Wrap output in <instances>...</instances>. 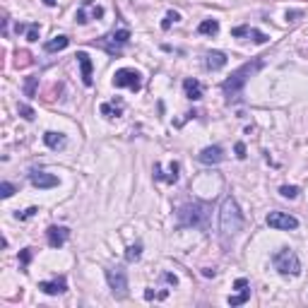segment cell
Returning <instances> with one entry per match:
<instances>
[{
  "label": "cell",
  "instance_id": "1",
  "mask_svg": "<svg viewBox=\"0 0 308 308\" xmlns=\"http://www.w3.org/2000/svg\"><path fill=\"white\" fill-rule=\"evenodd\" d=\"M260 68H262V58H255V60L243 63L238 70H234V72H231V77L222 82V92H224L226 99H229V101H236V99L241 96V92H243L246 82L251 80Z\"/></svg>",
  "mask_w": 308,
  "mask_h": 308
},
{
  "label": "cell",
  "instance_id": "2",
  "mask_svg": "<svg viewBox=\"0 0 308 308\" xmlns=\"http://www.w3.org/2000/svg\"><path fill=\"white\" fill-rule=\"evenodd\" d=\"M178 226H193V229H207L210 222V207L205 202H186L178 207Z\"/></svg>",
  "mask_w": 308,
  "mask_h": 308
},
{
  "label": "cell",
  "instance_id": "3",
  "mask_svg": "<svg viewBox=\"0 0 308 308\" xmlns=\"http://www.w3.org/2000/svg\"><path fill=\"white\" fill-rule=\"evenodd\" d=\"M219 229L224 236H236L243 229V214L236 205L234 197H224L222 210H219Z\"/></svg>",
  "mask_w": 308,
  "mask_h": 308
},
{
  "label": "cell",
  "instance_id": "4",
  "mask_svg": "<svg viewBox=\"0 0 308 308\" xmlns=\"http://www.w3.org/2000/svg\"><path fill=\"white\" fill-rule=\"evenodd\" d=\"M130 41V29H116L111 34H106V36H101V39H96L94 41V46H99V48H104L109 56H120V51H123V46Z\"/></svg>",
  "mask_w": 308,
  "mask_h": 308
},
{
  "label": "cell",
  "instance_id": "5",
  "mask_svg": "<svg viewBox=\"0 0 308 308\" xmlns=\"http://www.w3.org/2000/svg\"><path fill=\"white\" fill-rule=\"evenodd\" d=\"M272 265H275V270L280 272V275H291V277H296L299 272H301V260H299V255L291 251V248H282L272 255Z\"/></svg>",
  "mask_w": 308,
  "mask_h": 308
},
{
  "label": "cell",
  "instance_id": "6",
  "mask_svg": "<svg viewBox=\"0 0 308 308\" xmlns=\"http://www.w3.org/2000/svg\"><path fill=\"white\" fill-rule=\"evenodd\" d=\"M106 282H109L113 296H116L118 301H123V299L128 296V275H125V270H123L120 265H113V267L106 270Z\"/></svg>",
  "mask_w": 308,
  "mask_h": 308
},
{
  "label": "cell",
  "instance_id": "7",
  "mask_svg": "<svg viewBox=\"0 0 308 308\" xmlns=\"http://www.w3.org/2000/svg\"><path fill=\"white\" fill-rule=\"evenodd\" d=\"M113 87H128V89H133V92H140L142 75L138 70H133V68H120V70H116V75H113Z\"/></svg>",
  "mask_w": 308,
  "mask_h": 308
},
{
  "label": "cell",
  "instance_id": "8",
  "mask_svg": "<svg viewBox=\"0 0 308 308\" xmlns=\"http://www.w3.org/2000/svg\"><path fill=\"white\" fill-rule=\"evenodd\" d=\"M101 17H104V7L96 5L94 0H82V5H80L77 12H75L77 24H87L89 20H101Z\"/></svg>",
  "mask_w": 308,
  "mask_h": 308
},
{
  "label": "cell",
  "instance_id": "9",
  "mask_svg": "<svg viewBox=\"0 0 308 308\" xmlns=\"http://www.w3.org/2000/svg\"><path fill=\"white\" fill-rule=\"evenodd\" d=\"M267 226H272L277 231H294V229H299V219L286 214V212H270L267 214Z\"/></svg>",
  "mask_w": 308,
  "mask_h": 308
},
{
  "label": "cell",
  "instance_id": "10",
  "mask_svg": "<svg viewBox=\"0 0 308 308\" xmlns=\"http://www.w3.org/2000/svg\"><path fill=\"white\" fill-rule=\"evenodd\" d=\"M29 181H31V186L34 188H39V190H48V188H56L58 186V176L53 173H48V171H29Z\"/></svg>",
  "mask_w": 308,
  "mask_h": 308
},
{
  "label": "cell",
  "instance_id": "11",
  "mask_svg": "<svg viewBox=\"0 0 308 308\" xmlns=\"http://www.w3.org/2000/svg\"><path fill=\"white\" fill-rule=\"evenodd\" d=\"M222 159H224V149H222L219 144L205 147V149L197 154V162H200V164H207V166H210V164H219Z\"/></svg>",
  "mask_w": 308,
  "mask_h": 308
},
{
  "label": "cell",
  "instance_id": "12",
  "mask_svg": "<svg viewBox=\"0 0 308 308\" xmlns=\"http://www.w3.org/2000/svg\"><path fill=\"white\" fill-rule=\"evenodd\" d=\"M39 289L48 296H58V294H65L68 291V280L65 277H56L51 282H39Z\"/></svg>",
  "mask_w": 308,
  "mask_h": 308
},
{
  "label": "cell",
  "instance_id": "13",
  "mask_svg": "<svg viewBox=\"0 0 308 308\" xmlns=\"http://www.w3.org/2000/svg\"><path fill=\"white\" fill-rule=\"evenodd\" d=\"M68 236H70V231L65 226H48V231H46V238H48L51 248H60L68 241Z\"/></svg>",
  "mask_w": 308,
  "mask_h": 308
},
{
  "label": "cell",
  "instance_id": "14",
  "mask_svg": "<svg viewBox=\"0 0 308 308\" xmlns=\"http://www.w3.org/2000/svg\"><path fill=\"white\" fill-rule=\"evenodd\" d=\"M226 53L222 51H210V53H205V68L207 70H212V72H217V70H222L226 65Z\"/></svg>",
  "mask_w": 308,
  "mask_h": 308
},
{
  "label": "cell",
  "instance_id": "15",
  "mask_svg": "<svg viewBox=\"0 0 308 308\" xmlns=\"http://www.w3.org/2000/svg\"><path fill=\"white\" fill-rule=\"evenodd\" d=\"M77 63H80V70H82V82L84 87H92V60H89V56H87V51H77Z\"/></svg>",
  "mask_w": 308,
  "mask_h": 308
},
{
  "label": "cell",
  "instance_id": "16",
  "mask_svg": "<svg viewBox=\"0 0 308 308\" xmlns=\"http://www.w3.org/2000/svg\"><path fill=\"white\" fill-rule=\"evenodd\" d=\"M178 164H176V162H171V164H168V173H162V164H159V162H157V164H154V178H157V181H166V183H176V181H178Z\"/></svg>",
  "mask_w": 308,
  "mask_h": 308
},
{
  "label": "cell",
  "instance_id": "17",
  "mask_svg": "<svg viewBox=\"0 0 308 308\" xmlns=\"http://www.w3.org/2000/svg\"><path fill=\"white\" fill-rule=\"evenodd\" d=\"M44 142H46V147H51V149H63V147L68 144V138H65L63 133L48 130V133H44Z\"/></svg>",
  "mask_w": 308,
  "mask_h": 308
},
{
  "label": "cell",
  "instance_id": "18",
  "mask_svg": "<svg viewBox=\"0 0 308 308\" xmlns=\"http://www.w3.org/2000/svg\"><path fill=\"white\" fill-rule=\"evenodd\" d=\"M68 44H70V39H68L65 34H58V36H53L51 41L44 44V51H46V53H58V51L68 48Z\"/></svg>",
  "mask_w": 308,
  "mask_h": 308
},
{
  "label": "cell",
  "instance_id": "19",
  "mask_svg": "<svg viewBox=\"0 0 308 308\" xmlns=\"http://www.w3.org/2000/svg\"><path fill=\"white\" fill-rule=\"evenodd\" d=\"M183 92H186V96L188 99H193V101H197V99H202V84L197 82V80H183Z\"/></svg>",
  "mask_w": 308,
  "mask_h": 308
},
{
  "label": "cell",
  "instance_id": "20",
  "mask_svg": "<svg viewBox=\"0 0 308 308\" xmlns=\"http://www.w3.org/2000/svg\"><path fill=\"white\" fill-rule=\"evenodd\" d=\"M101 116H106V118H118L120 113H123V101H109V104H101Z\"/></svg>",
  "mask_w": 308,
  "mask_h": 308
},
{
  "label": "cell",
  "instance_id": "21",
  "mask_svg": "<svg viewBox=\"0 0 308 308\" xmlns=\"http://www.w3.org/2000/svg\"><path fill=\"white\" fill-rule=\"evenodd\" d=\"M217 31H219V22L217 20H205L197 27V34H205V36H214Z\"/></svg>",
  "mask_w": 308,
  "mask_h": 308
},
{
  "label": "cell",
  "instance_id": "22",
  "mask_svg": "<svg viewBox=\"0 0 308 308\" xmlns=\"http://www.w3.org/2000/svg\"><path fill=\"white\" fill-rule=\"evenodd\" d=\"M248 299H251V289L246 286V289H241L236 296H229V299H226V304H229V306H243Z\"/></svg>",
  "mask_w": 308,
  "mask_h": 308
},
{
  "label": "cell",
  "instance_id": "23",
  "mask_svg": "<svg viewBox=\"0 0 308 308\" xmlns=\"http://www.w3.org/2000/svg\"><path fill=\"white\" fill-rule=\"evenodd\" d=\"M142 255V243H133V246H128V251H125V260L128 262H135V260H140Z\"/></svg>",
  "mask_w": 308,
  "mask_h": 308
},
{
  "label": "cell",
  "instance_id": "24",
  "mask_svg": "<svg viewBox=\"0 0 308 308\" xmlns=\"http://www.w3.org/2000/svg\"><path fill=\"white\" fill-rule=\"evenodd\" d=\"M173 22H181V15H178L176 10H168V12H166V17H164V22H162V29L166 31V29L171 27Z\"/></svg>",
  "mask_w": 308,
  "mask_h": 308
},
{
  "label": "cell",
  "instance_id": "25",
  "mask_svg": "<svg viewBox=\"0 0 308 308\" xmlns=\"http://www.w3.org/2000/svg\"><path fill=\"white\" fill-rule=\"evenodd\" d=\"M17 111H20V116H22L24 120H34V118H36L34 109H31V106H27V104H20V106H17Z\"/></svg>",
  "mask_w": 308,
  "mask_h": 308
},
{
  "label": "cell",
  "instance_id": "26",
  "mask_svg": "<svg viewBox=\"0 0 308 308\" xmlns=\"http://www.w3.org/2000/svg\"><path fill=\"white\" fill-rule=\"evenodd\" d=\"M280 193H282V197H289V200H294V197L299 195V188H296V186H282Z\"/></svg>",
  "mask_w": 308,
  "mask_h": 308
},
{
  "label": "cell",
  "instance_id": "27",
  "mask_svg": "<svg viewBox=\"0 0 308 308\" xmlns=\"http://www.w3.org/2000/svg\"><path fill=\"white\" fill-rule=\"evenodd\" d=\"M0 195L5 197V200H7V197H12V195H15V186H12V183H7V181H2V183H0Z\"/></svg>",
  "mask_w": 308,
  "mask_h": 308
},
{
  "label": "cell",
  "instance_id": "28",
  "mask_svg": "<svg viewBox=\"0 0 308 308\" xmlns=\"http://www.w3.org/2000/svg\"><path fill=\"white\" fill-rule=\"evenodd\" d=\"M39 31H41V27L34 22V24H29L27 27V41H39Z\"/></svg>",
  "mask_w": 308,
  "mask_h": 308
},
{
  "label": "cell",
  "instance_id": "29",
  "mask_svg": "<svg viewBox=\"0 0 308 308\" xmlns=\"http://www.w3.org/2000/svg\"><path fill=\"white\" fill-rule=\"evenodd\" d=\"M36 82H39V77H27V84H24L27 96H34V94H36Z\"/></svg>",
  "mask_w": 308,
  "mask_h": 308
},
{
  "label": "cell",
  "instance_id": "30",
  "mask_svg": "<svg viewBox=\"0 0 308 308\" xmlns=\"http://www.w3.org/2000/svg\"><path fill=\"white\" fill-rule=\"evenodd\" d=\"M248 36H251L255 44H265V41H267V36H265L262 31H258V29H248Z\"/></svg>",
  "mask_w": 308,
  "mask_h": 308
},
{
  "label": "cell",
  "instance_id": "31",
  "mask_svg": "<svg viewBox=\"0 0 308 308\" xmlns=\"http://www.w3.org/2000/svg\"><path fill=\"white\" fill-rule=\"evenodd\" d=\"M29 262H31V248H24V251L20 253V265H22V270L27 267Z\"/></svg>",
  "mask_w": 308,
  "mask_h": 308
},
{
  "label": "cell",
  "instance_id": "32",
  "mask_svg": "<svg viewBox=\"0 0 308 308\" xmlns=\"http://www.w3.org/2000/svg\"><path fill=\"white\" fill-rule=\"evenodd\" d=\"M36 212H39L36 207H29V210H24V212H17V214H15V219H29V217H34Z\"/></svg>",
  "mask_w": 308,
  "mask_h": 308
},
{
  "label": "cell",
  "instance_id": "33",
  "mask_svg": "<svg viewBox=\"0 0 308 308\" xmlns=\"http://www.w3.org/2000/svg\"><path fill=\"white\" fill-rule=\"evenodd\" d=\"M236 157H238V159H246V144H243V142H236Z\"/></svg>",
  "mask_w": 308,
  "mask_h": 308
},
{
  "label": "cell",
  "instance_id": "34",
  "mask_svg": "<svg viewBox=\"0 0 308 308\" xmlns=\"http://www.w3.org/2000/svg\"><path fill=\"white\" fill-rule=\"evenodd\" d=\"M162 280L166 282V284H171V286H176V284H178L176 275H171V272H164V275H162Z\"/></svg>",
  "mask_w": 308,
  "mask_h": 308
},
{
  "label": "cell",
  "instance_id": "35",
  "mask_svg": "<svg viewBox=\"0 0 308 308\" xmlns=\"http://www.w3.org/2000/svg\"><path fill=\"white\" fill-rule=\"evenodd\" d=\"M301 15H304L301 10H289V12H286V20H294V17H301Z\"/></svg>",
  "mask_w": 308,
  "mask_h": 308
},
{
  "label": "cell",
  "instance_id": "36",
  "mask_svg": "<svg viewBox=\"0 0 308 308\" xmlns=\"http://www.w3.org/2000/svg\"><path fill=\"white\" fill-rule=\"evenodd\" d=\"M144 299H147V301H152V299H154V291H152V289H147V291H144Z\"/></svg>",
  "mask_w": 308,
  "mask_h": 308
},
{
  "label": "cell",
  "instance_id": "37",
  "mask_svg": "<svg viewBox=\"0 0 308 308\" xmlns=\"http://www.w3.org/2000/svg\"><path fill=\"white\" fill-rule=\"evenodd\" d=\"M17 34H24V31H27V27H24V24H22V22H17Z\"/></svg>",
  "mask_w": 308,
  "mask_h": 308
},
{
  "label": "cell",
  "instance_id": "38",
  "mask_svg": "<svg viewBox=\"0 0 308 308\" xmlns=\"http://www.w3.org/2000/svg\"><path fill=\"white\" fill-rule=\"evenodd\" d=\"M56 2H58V0H44V5H48V7H53Z\"/></svg>",
  "mask_w": 308,
  "mask_h": 308
}]
</instances>
